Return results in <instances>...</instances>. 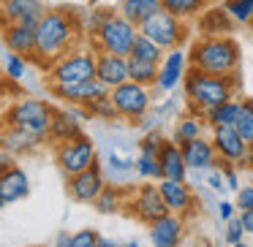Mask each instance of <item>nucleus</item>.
<instances>
[{"mask_svg":"<svg viewBox=\"0 0 253 247\" xmlns=\"http://www.w3.org/2000/svg\"><path fill=\"white\" fill-rule=\"evenodd\" d=\"M84 25L82 17L71 8H46L41 22L36 25V55L33 60L41 68H52L63 55L82 44Z\"/></svg>","mask_w":253,"mask_h":247,"instance_id":"obj_1","label":"nucleus"},{"mask_svg":"<svg viewBox=\"0 0 253 247\" xmlns=\"http://www.w3.org/2000/svg\"><path fill=\"white\" fill-rule=\"evenodd\" d=\"M240 60H242L240 44L231 35H199L188 49L191 68L215 73V76L240 73Z\"/></svg>","mask_w":253,"mask_h":247,"instance_id":"obj_2","label":"nucleus"},{"mask_svg":"<svg viewBox=\"0 0 253 247\" xmlns=\"http://www.w3.org/2000/svg\"><path fill=\"white\" fill-rule=\"evenodd\" d=\"M237 76H215V73H204L199 68H188L185 79H182V90H185V101L191 106L193 114H207L210 109L226 104L237 95Z\"/></svg>","mask_w":253,"mask_h":247,"instance_id":"obj_3","label":"nucleus"},{"mask_svg":"<svg viewBox=\"0 0 253 247\" xmlns=\"http://www.w3.org/2000/svg\"><path fill=\"white\" fill-rule=\"evenodd\" d=\"M55 114H57V109L49 104V101H44V98H19L17 104H11V109L6 111L3 122L19 128V131L30 133V136H36V139H41V141H46Z\"/></svg>","mask_w":253,"mask_h":247,"instance_id":"obj_4","label":"nucleus"},{"mask_svg":"<svg viewBox=\"0 0 253 247\" xmlns=\"http://www.w3.org/2000/svg\"><path fill=\"white\" fill-rule=\"evenodd\" d=\"M95 68H98V49L95 46H77L49 68V87L52 84H79L87 82V79H95Z\"/></svg>","mask_w":253,"mask_h":247,"instance_id":"obj_5","label":"nucleus"},{"mask_svg":"<svg viewBox=\"0 0 253 247\" xmlns=\"http://www.w3.org/2000/svg\"><path fill=\"white\" fill-rule=\"evenodd\" d=\"M136 38H139V25H133L131 19H126L120 11H117L101 25V30L93 38V46L98 52L131 57V49H133V44H136Z\"/></svg>","mask_w":253,"mask_h":247,"instance_id":"obj_6","label":"nucleus"},{"mask_svg":"<svg viewBox=\"0 0 253 247\" xmlns=\"http://www.w3.org/2000/svg\"><path fill=\"white\" fill-rule=\"evenodd\" d=\"M139 33L147 35L150 41H155L164 52H169L174 46H182V41L188 38V22L169 14L166 8H161V11H155L153 17H147L139 25Z\"/></svg>","mask_w":253,"mask_h":247,"instance_id":"obj_7","label":"nucleus"},{"mask_svg":"<svg viewBox=\"0 0 253 247\" xmlns=\"http://www.w3.org/2000/svg\"><path fill=\"white\" fill-rule=\"evenodd\" d=\"M55 163L57 169L63 171V176H74L79 171L90 169L93 163H98V149H95V141L82 133V136L71 139L66 144H57L55 147Z\"/></svg>","mask_w":253,"mask_h":247,"instance_id":"obj_8","label":"nucleus"},{"mask_svg":"<svg viewBox=\"0 0 253 247\" xmlns=\"http://www.w3.org/2000/svg\"><path fill=\"white\" fill-rule=\"evenodd\" d=\"M109 95L117 106L120 120H128V122H133V125H136V122L150 111V106H153V93H150V87L147 84H139V82H131V79L117 84Z\"/></svg>","mask_w":253,"mask_h":247,"instance_id":"obj_9","label":"nucleus"},{"mask_svg":"<svg viewBox=\"0 0 253 247\" xmlns=\"http://www.w3.org/2000/svg\"><path fill=\"white\" fill-rule=\"evenodd\" d=\"M106 187V171L101 163H93L90 169L79 171L74 176H66V193L77 204H95V198Z\"/></svg>","mask_w":253,"mask_h":247,"instance_id":"obj_10","label":"nucleus"},{"mask_svg":"<svg viewBox=\"0 0 253 247\" xmlns=\"http://www.w3.org/2000/svg\"><path fill=\"white\" fill-rule=\"evenodd\" d=\"M131 214L136 220H142L144 225L155 223L158 217H164L166 212H169V207H166L164 196H161V187L158 185H139L136 190H133L131 196Z\"/></svg>","mask_w":253,"mask_h":247,"instance_id":"obj_11","label":"nucleus"},{"mask_svg":"<svg viewBox=\"0 0 253 247\" xmlns=\"http://www.w3.org/2000/svg\"><path fill=\"white\" fill-rule=\"evenodd\" d=\"M49 93L55 95V98H63L68 106H84V109H87L93 101L109 95L112 90L95 76V79H87V82H79V84H52Z\"/></svg>","mask_w":253,"mask_h":247,"instance_id":"obj_12","label":"nucleus"},{"mask_svg":"<svg viewBox=\"0 0 253 247\" xmlns=\"http://www.w3.org/2000/svg\"><path fill=\"white\" fill-rule=\"evenodd\" d=\"M185 66H191V63H188V52L182 49V46L169 49L164 55V60H161V66H158V82H155V87H158L161 93H171L174 87H180L185 73H188Z\"/></svg>","mask_w":253,"mask_h":247,"instance_id":"obj_13","label":"nucleus"},{"mask_svg":"<svg viewBox=\"0 0 253 247\" xmlns=\"http://www.w3.org/2000/svg\"><path fill=\"white\" fill-rule=\"evenodd\" d=\"M212 144L215 152H218L220 163H242L248 155V141L240 136L234 125H218L212 128Z\"/></svg>","mask_w":253,"mask_h":247,"instance_id":"obj_14","label":"nucleus"},{"mask_svg":"<svg viewBox=\"0 0 253 247\" xmlns=\"http://www.w3.org/2000/svg\"><path fill=\"white\" fill-rule=\"evenodd\" d=\"M104 171L115 185H123L126 179H131V176L136 174V158L131 155V149H126V144H123L120 139L106 147Z\"/></svg>","mask_w":253,"mask_h":247,"instance_id":"obj_15","label":"nucleus"},{"mask_svg":"<svg viewBox=\"0 0 253 247\" xmlns=\"http://www.w3.org/2000/svg\"><path fill=\"white\" fill-rule=\"evenodd\" d=\"M185 234V217L174 212H166L155 223H150V245L153 247H180Z\"/></svg>","mask_w":253,"mask_h":247,"instance_id":"obj_16","label":"nucleus"},{"mask_svg":"<svg viewBox=\"0 0 253 247\" xmlns=\"http://www.w3.org/2000/svg\"><path fill=\"white\" fill-rule=\"evenodd\" d=\"M3 25H39L46 14L44 0H6L0 3Z\"/></svg>","mask_w":253,"mask_h":247,"instance_id":"obj_17","label":"nucleus"},{"mask_svg":"<svg viewBox=\"0 0 253 247\" xmlns=\"http://www.w3.org/2000/svg\"><path fill=\"white\" fill-rule=\"evenodd\" d=\"M182 147V158H185L188 169L191 171H210L212 166H218V152H215V144L212 139L207 136H199L193 141H185L180 144Z\"/></svg>","mask_w":253,"mask_h":247,"instance_id":"obj_18","label":"nucleus"},{"mask_svg":"<svg viewBox=\"0 0 253 247\" xmlns=\"http://www.w3.org/2000/svg\"><path fill=\"white\" fill-rule=\"evenodd\" d=\"M158 187H161V196H164L169 212L182 214V217L193 212V204H196V198H193V190H191V185H188V182H180V179H161Z\"/></svg>","mask_w":253,"mask_h":247,"instance_id":"obj_19","label":"nucleus"},{"mask_svg":"<svg viewBox=\"0 0 253 247\" xmlns=\"http://www.w3.org/2000/svg\"><path fill=\"white\" fill-rule=\"evenodd\" d=\"M28 193H30V176L22 166L14 163L11 169L0 174V201H3V207L28 198Z\"/></svg>","mask_w":253,"mask_h":247,"instance_id":"obj_20","label":"nucleus"},{"mask_svg":"<svg viewBox=\"0 0 253 247\" xmlns=\"http://www.w3.org/2000/svg\"><path fill=\"white\" fill-rule=\"evenodd\" d=\"M0 35H3L6 49L14 55H36V25H3Z\"/></svg>","mask_w":253,"mask_h":247,"instance_id":"obj_21","label":"nucleus"},{"mask_svg":"<svg viewBox=\"0 0 253 247\" xmlns=\"http://www.w3.org/2000/svg\"><path fill=\"white\" fill-rule=\"evenodd\" d=\"M196 28L202 35H231L237 22L231 19V14L223 6H207L196 17Z\"/></svg>","mask_w":253,"mask_h":247,"instance_id":"obj_22","label":"nucleus"},{"mask_svg":"<svg viewBox=\"0 0 253 247\" xmlns=\"http://www.w3.org/2000/svg\"><path fill=\"white\" fill-rule=\"evenodd\" d=\"M95 76H98L109 90H115L117 84H123V82L131 79V71H128V57L109 55V52H98V68H95Z\"/></svg>","mask_w":253,"mask_h":247,"instance_id":"obj_23","label":"nucleus"},{"mask_svg":"<svg viewBox=\"0 0 253 247\" xmlns=\"http://www.w3.org/2000/svg\"><path fill=\"white\" fill-rule=\"evenodd\" d=\"M158 160H161V174L164 179H180V182H188V163L182 158V147L174 141V139H166L164 147L158 152Z\"/></svg>","mask_w":253,"mask_h":247,"instance_id":"obj_24","label":"nucleus"},{"mask_svg":"<svg viewBox=\"0 0 253 247\" xmlns=\"http://www.w3.org/2000/svg\"><path fill=\"white\" fill-rule=\"evenodd\" d=\"M77 111L74 109H57L55 120H52V128H49V136H46V144L57 147V144H66L71 139L82 136V122L77 120Z\"/></svg>","mask_w":253,"mask_h":247,"instance_id":"obj_25","label":"nucleus"},{"mask_svg":"<svg viewBox=\"0 0 253 247\" xmlns=\"http://www.w3.org/2000/svg\"><path fill=\"white\" fill-rule=\"evenodd\" d=\"M41 144H44L41 139L30 136V133L19 131V128H14V125H6V122H3V128H0V147H6L14 158H17V155L36 152Z\"/></svg>","mask_w":253,"mask_h":247,"instance_id":"obj_26","label":"nucleus"},{"mask_svg":"<svg viewBox=\"0 0 253 247\" xmlns=\"http://www.w3.org/2000/svg\"><path fill=\"white\" fill-rule=\"evenodd\" d=\"M161 8H164L161 0H120V14L126 19H131L133 25H142L144 19L153 17Z\"/></svg>","mask_w":253,"mask_h":247,"instance_id":"obj_27","label":"nucleus"},{"mask_svg":"<svg viewBox=\"0 0 253 247\" xmlns=\"http://www.w3.org/2000/svg\"><path fill=\"white\" fill-rule=\"evenodd\" d=\"M204 117L202 114H185V117H180L177 120V125H174V141L177 144H185V141H193V139H199V136H204Z\"/></svg>","mask_w":253,"mask_h":247,"instance_id":"obj_28","label":"nucleus"},{"mask_svg":"<svg viewBox=\"0 0 253 247\" xmlns=\"http://www.w3.org/2000/svg\"><path fill=\"white\" fill-rule=\"evenodd\" d=\"M93 207L98 209L101 214H115V212H120V209L126 207V190H123L120 185H106L104 193L95 198Z\"/></svg>","mask_w":253,"mask_h":247,"instance_id":"obj_29","label":"nucleus"},{"mask_svg":"<svg viewBox=\"0 0 253 247\" xmlns=\"http://www.w3.org/2000/svg\"><path fill=\"white\" fill-rule=\"evenodd\" d=\"M161 3H164V8L169 14H174V17L191 22V19H196L199 14L207 8L210 0H161Z\"/></svg>","mask_w":253,"mask_h":247,"instance_id":"obj_30","label":"nucleus"},{"mask_svg":"<svg viewBox=\"0 0 253 247\" xmlns=\"http://www.w3.org/2000/svg\"><path fill=\"white\" fill-rule=\"evenodd\" d=\"M237 114H240V98H231L226 104L215 106L204 114V120L210 122V128H218V125H234L237 122Z\"/></svg>","mask_w":253,"mask_h":247,"instance_id":"obj_31","label":"nucleus"},{"mask_svg":"<svg viewBox=\"0 0 253 247\" xmlns=\"http://www.w3.org/2000/svg\"><path fill=\"white\" fill-rule=\"evenodd\" d=\"M136 176H142V179H153V182H161V179H164V174H161L158 152L139 149V155H136Z\"/></svg>","mask_w":253,"mask_h":247,"instance_id":"obj_32","label":"nucleus"},{"mask_svg":"<svg viewBox=\"0 0 253 247\" xmlns=\"http://www.w3.org/2000/svg\"><path fill=\"white\" fill-rule=\"evenodd\" d=\"M128 71H131V82L147 84V87H153V84L158 82V63H147V60L128 57Z\"/></svg>","mask_w":253,"mask_h":247,"instance_id":"obj_33","label":"nucleus"},{"mask_svg":"<svg viewBox=\"0 0 253 247\" xmlns=\"http://www.w3.org/2000/svg\"><path fill=\"white\" fill-rule=\"evenodd\" d=\"M164 55L166 52L161 49L155 41H150L147 35H142V33H139L136 44H133V49H131V57H136V60H147V63H158V66H161V60H164Z\"/></svg>","mask_w":253,"mask_h":247,"instance_id":"obj_34","label":"nucleus"},{"mask_svg":"<svg viewBox=\"0 0 253 247\" xmlns=\"http://www.w3.org/2000/svg\"><path fill=\"white\" fill-rule=\"evenodd\" d=\"M234 128L248 141V147H253V98H242L240 101V114H237Z\"/></svg>","mask_w":253,"mask_h":247,"instance_id":"obj_35","label":"nucleus"},{"mask_svg":"<svg viewBox=\"0 0 253 247\" xmlns=\"http://www.w3.org/2000/svg\"><path fill=\"white\" fill-rule=\"evenodd\" d=\"M223 8L237 25H253V0H223Z\"/></svg>","mask_w":253,"mask_h":247,"instance_id":"obj_36","label":"nucleus"},{"mask_svg":"<svg viewBox=\"0 0 253 247\" xmlns=\"http://www.w3.org/2000/svg\"><path fill=\"white\" fill-rule=\"evenodd\" d=\"M90 117L93 120H104V122H112V120H120V114H117V106L115 101H112V95H104V98L93 101V104L87 106Z\"/></svg>","mask_w":253,"mask_h":247,"instance_id":"obj_37","label":"nucleus"},{"mask_svg":"<svg viewBox=\"0 0 253 247\" xmlns=\"http://www.w3.org/2000/svg\"><path fill=\"white\" fill-rule=\"evenodd\" d=\"M115 11H106V8H93V11H87V17H84V33L90 35V38H95V33L101 30V25L106 22V19L112 17Z\"/></svg>","mask_w":253,"mask_h":247,"instance_id":"obj_38","label":"nucleus"},{"mask_svg":"<svg viewBox=\"0 0 253 247\" xmlns=\"http://www.w3.org/2000/svg\"><path fill=\"white\" fill-rule=\"evenodd\" d=\"M25 73H28V57L8 52V57H6V76L14 79V82H19Z\"/></svg>","mask_w":253,"mask_h":247,"instance_id":"obj_39","label":"nucleus"},{"mask_svg":"<svg viewBox=\"0 0 253 247\" xmlns=\"http://www.w3.org/2000/svg\"><path fill=\"white\" fill-rule=\"evenodd\" d=\"M98 236L93 228H82L77 234H71V247H98Z\"/></svg>","mask_w":253,"mask_h":247,"instance_id":"obj_40","label":"nucleus"},{"mask_svg":"<svg viewBox=\"0 0 253 247\" xmlns=\"http://www.w3.org/2000/svg\"><path fill=\"white\" fill-rule=\"evenodd\" d=\"M207 185L212 193H226L229 187H226V176H223V169L220 166H212V169L207 171Z\"/></svg>","mask_w":253,"mask_h":247,"instance_id":"obj_41","label":"nucleus"},{"mask_svg":"<svg viewBox=\"0 0 253 247\" xmlns=\"http://www.w3.org/2000/svg\"><path fill=\"white\" fill-rule=\"evenodd\" d=\"M242 236H245V225H242V220L231 217L229 223H226V242H229V245H237V242H242Z\"/></svg>","mask_w":253,"mask_h":247,"instance_id":"obj_42","label":"nucleus"},{"mask_svg":"<svg viewBox=\"0 0 253 247\" xmlns=\"http://www.w3.org/2000/svg\"><path fill=\"white\" fill-rule=\"evenodd\" d=\"M234 204H237V212H245V209H253V185H245L234 193Z\"/></svg>","mask_w":253,"mask_h":247,"instance_id":"obj_43","label":"nucleus"},{"mask_svg":"<svg viewBox=\"0 0 253 247\" xmlns=\"http://www.w3.org/2000/svg\"><path fill=\"white\" fill-rule=\"evenodd\" d=\"M220 169H223V176H226V187H229L231 193H237L242 185H240V174H237L234 163H220Z\"/></svg>","mask_w":253,"mask_h":247,"instance_id":"obj_44","label":"nucleus"},{"mask_svg":"<svg viewBox=\"0 0 253 247\" xmlns=\"http://www.w3.org/2000/svg\"><path fill=\"white\" fill-rule=\"evenodd\" d=\"M234 212H237V204L234 201H220L218 204V217L223 220V223H229V220L234 217Z\"/></svg>","mask_w":253,"mask_h":247,"instance_id":"obj_45","label":"nucleus"},{"mask_svg":"<svg viewBox=\"0 0 253 247\" xmlns=\"http://www.w3.org/2000/svg\"><path fill=\"white\" fill-rule=\"evenodd\" d=\"M11 166H14V155L8 152L6 147H0V174H3L6 169H11Z\"/></svg>","mask_w":253,"mask_h":247,"instance_id":"obj_46","label":"nucleus"},{"mask_svg":"<svg viewBox=\"0 0 253 247\" xmlns=\"http://www.w3.org/2000/svg\"><path fill=\"white\" fill-rule=\"evenodd\" d=\"M240 220H242V225H245V234H253V209L240 212Z\"/></svg>","mask_w":253,"mask_h":247,"instance_id":"obj_47","label":"nucleus"},{"mask_svg":"<svg viewBox=\"0 0 253 247\" xmlns=\"http://www.w3.org/2000/svg\"><path fill=\"white\" fill-rule=\"evenodd\" d=\"M52 247H71V234H57V239Z\"/></svg>","mask_w":253,"mask_h":247,"instance_id":"obj_48","label":"nucleus"},{"mask_svg":"<svg viewBox=\"0 0 253 247\" xmlns=\"http://www.w3.org/2000/svg\"><path fill=\"white\" fill-rule=\"evenodd\" d=\"M98 247H123V245H117L115 239H109V236H98Z\"/></svg>","mask_w":253,"mask_h":247,"instance_id":"obj_49","label":"nucleus"},{"mask_svg":"<svg viewBox=\"0 0 253 247\" xmlns=\"http://www.w3.org/2000/svg\"><path fill=\"white\" fill-rule=\"evenodd\" d=\"M123 247H139V242H128V245H123Z\"/></svg>","mask_w":253,"mask_h":247,"instance_id":"obj_50","label":"nucleus"},{"mask_svg":"<svg viewBox=\"0 0 253 247\" xmlns=\"http://www.w3.org/2000/svg\"><path fill=\"white\" fill-rule=\"evenodd\" d=\"M231 247H248V245H245V242H237V245H231Z\"/></svg>","mask_w":253,"mask_h":247,"instance_id":"obj_51","label":"nucleus"},{"mask_svg":"<svg viewBox=\"0 0 253 247\" xmlns=\"http://www.w3.org/2000/svg\"><path fill=\"white\" fill-rule=\"evenodd\" d=\"M0 30H3V11H0Z\"/></svg>","mask_w":253,"mask_h":247,"instance_id":"obj_52","label":"nucleus"},{"mask_svg":"<svg viewBox=\"0 0 253 247\" xmlns=\"http://www.w3.org/2000/svg\"><path fill=\"white\" fill-rule=\"evenodd\" d=\"M0 209H3V201H0Z\"/></svg>","mask_w":253,"mask_h":247,"instance_id":"obj_53","label":"nucleus"},{"mask_svg":"<svg viewBox=\"0 0 253 247\" xmlns=\"http://www.w3.org/2000/svg\"><path fill=\"white\" fill-rule=\"evenodd\" d=\"M0 3H6V0H0Z\"/></svg>","mask_w":253,"mask_h":247,"instance_id":"obj_54","label":"nucleus"}]
</instances>
